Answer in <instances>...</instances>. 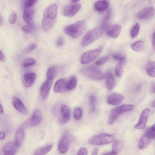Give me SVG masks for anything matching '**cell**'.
Segmentation results:
<instances>
[{
    "instance_id": "6da1fadb",
    "label": "cell",
    "mask_w": 155,
    "mask_h": 155,
    "mask_svg": "<svg viewBox=\"0 0 155 155\" xmlns=\"http://www.w3.org/2000/svg\"><path fill=\"white\" fill-rule=\"evenodd\" d=\"M57 15V6L56 4L51 5L45 9L41 23V27L43 30L48 31L52 28Z\"/></svg>"
},
{
    "instance_id": "7a4b0ae2",
    "label": "cell",
    "mask_w": 155,
    "mask_h": 155,
    "mask_svg": "<svg viewBox=\"0 0 155 155\" xmlns=\"http://www.w3.org/2000/svg\"><path fill=\"white\" fill-rule=\"evenodd\" d=\"M109 25L107 22H103L100 25L88 31L84 37L81 45L87 46L98 39L106 31Z\"/></svg>"
},
{
    "instance_id": "3957f363",
    "label": "cell",
    "mask_w": 155,
    "mask_h": 155,
    "mask_svg": "<svg viewBox=\"0 0 155 155\" xmlns=\"http://www.w3.org/2000/svg\"><path fill=\"white\" fill-rule=\"evenodd\" d=\"M84 21H79L73 24L66 26L64 28V32L73 38H78L84 32L86 28Z\"/></svg>"
},
{
    "instance_id": "277c9868",
    "label": "cell",
    "mask_w": 155,
    "mask_h": 155,
    "mask_svg": "<svg viewBox=\"0 0 155 155\" xmlns=\"http://www.w3.org/2000/svg\"><path fill=\"white\" fill-rule=\"evenodd\" d=\"M115 139V136L113 134L101 133L91 137L88 140V142L92 145H102L110 143Z\"/></svg>"
},
{
    "instance_id": "5b68a950",
    "label": "cell",
    "mask_w": 155,
    "mask_h": 155,
    "mask_svg": "<svg viewBox=\"0 0 155 155\" xmlns=\"http://www.w3.org/2000/svg\"><path fill=\"white\" fill-rule=\"evenodd\" d=\"M133 108V105L131 104H123L114 108L112 110L108 119V124H113L121 114L131 110Z\"/></svg>"
},
{
    "instance_id": "8992f818",
    "label": "cell",
    "mask_w": 155,
    "mask_h": 155,
    "mask_svg": "<svg viewBox=\"0 0 155 155\" xmlns=\"http://www.w3.org/2000/svg\"><path fill=\"white\" fill-rule=\"evenodd\" d=\"M81 72L85 75L95 80H101L103 79L104 77V75L102 71L94 66L84 68L81 69Z\"/></svg>"
},
{
    "instance_id": "52a82bcc",
    "label": "cell",
    "mask_w": 155,
    "mask_h": 155,
    "mask_svg": "<svg viewBox=\"0 0 155 155\" xmlns=\"http://www.w3.org/2000/svg\"><path fill=\"white\" fill-rule=\"evenodd\" d=\"M102 49V47L98 48L88 51L81 56V62L82 64L90 63L96 59L99 56Z\"/></svg>"
},
{
    "instance_id": "ba28073f",
    "label": "cell",
    "mask_w": 155,
    "mask_h": 155,
    "mask_svg": "<svg viewBox=\"0 0 155 155\" xmlns=\"http://www.w3.org/2000/svg\"><path fill=\"white\" fill-rule=\"evenodd\" d=\"M72 138L74 137L68 134H65L62 135L59 140L58 145V150L61 153H64L68 151L70 142Z\"/></svg>"
},
{
    "instance_id": "9c48e42d",
    "label": "cell",
    "mask_w": 155,
    "mask_h": 155,
    "mask_svg": "<svg viewBox=\"0 0 155 155\" xmlns=\"http://www.w3.org/2000/svg\"><path fill=\"white\" fill-rule=\"evenodd\" d=\"M42 116L40 110L36 109L35 110L31 117L26 121L23 124L24 127L35 126L41 121Z\"/></svg>"
},
{
    "instance_id": "30bf717a",
    "label": "cell",
    "mask_w": 155,
    "mask_h": 155,
    "mask_svg": "<svg viewBox=\"0 0 155 155\" xmlns=\"http://www.w3.org/2000/svg\"><path fill=\"white\" fill-rule=\"evenodd\" d=\"M54 78H47L43 83L40 89V95L41 99L45 100L48 97L52 85Z\"/></svg>"
},
{
    "instance_id": "8fae6325",
    "label": "cell",
    "mask_w": 155,
    "mask_h": 155,
    "mask_svg": "<svg viewBox=\"0 0 155 155\" xmlns=\"http://www.w3.org/2000/svg\"><path fill=\"white\" fill-rule=\"evenodd\" d=\"M150 112V109L148 108H145L143 110L140 114L137 123L135 125V127L136 128L142 129L145 128Z\"/></svg>"
},
{
    "instance_id": "7c38bea8",
    "label": "cell",
    "mask_w": 155,
    "mask_h": 155,
    "mask_svg": "<svg viewBox=\"0 0 155 155\" xmlns=\"http://www.w3.org/2000/svg\"><path fill=\"white\" fill-rule=\"evenodd\" d=\"M18 148L15 141H10L4 145L2 152L4 155H14L16 153Z\"/></svg>"
},
{
    "instance_id": "4fadbf2b",
    "label": "cell",
    "mask_w": 155,
    "mask_h": 155,
    "mask_svg": "<svg viewBox=\"0 0 155 155\" xmlns=\"http://www.w3.org/2000/svg\"><path fill=\"white\" fill-rule=\"evenodd\" d=\"M61 115L60 123L62 124H65L69 121L71 116L70 110L69 107L65 104L62 105L60 108Z\"/></svg>"
},
{
    "instance_id": "5bb4252c",
    "label": "cell",
    "mask_w": 155,
    "mask_h": 155,
    "mask_svg": "<svg viewBox=\"0 0 155 155\" xmlns=\"http://www.w3.org/2000/svg\"><path fill=\"white\" fill-rule=\"evenodd\" d=\"M121 29V27L119 25H109L106 30V34L112 38H116L119 36Z\"/></svg>"
},
{
    "instance_id": "9a60e30c",
    "label": "cell",
    "mask_w": 155,
    "mask_h": 155,
    "mask_svg": "<svg viewBox=\"0 0 155 155\" xmlns=\"http://www.w3.org/2000/svg\"><path fill=\"white\" fill-rule=\"evenodd\" d=\"M154 12L155 10L153 7H146L138 13L137 16L140 19H148L151 18L153 15Z\"/></svg>"
},
{
    "instance_id": "2e32d148",
    "label": "cell",
    "mask_w": 155,
    "mask_h": 155,
    "mask_svg": "<svg viewBox=\"0 0 155 155\" xmlns=\"http://www.w3.org/2000/svg\"><path fill=\"white\" fill-rule=\"evenodd\" d=\"M81 8V5L79 4L68 5L64 10V15L67 17H72L77 13Z\"/></svg>"
},
{
    "instance_id": "e0dca14e",
    "label": "cell",
    "mask_w": 155,
    "mask_h": 155,
    "mask_svg": "<svg viewBox=\"0 0 155 155\" xmlns=\"http://www.w3.org/2000/svg\"><path fill=\"white\" fill-rule=\"evenodd\" d=\"M34 13L33 6L24 7L23 16L24 21L27 24L32 22Z\"/></svg>"
},
{
    "instance_id": "ac0fdd59",
    "label": "cell",
    "mask_w": 155,
    "mask_h": 155,
    "mask_svg": "<svg viewBox=\"0 0 155 155\" xmlns=\"http://www.w3.org/2000/svg\"><path fill=\"white\" fill-rule=\"evenodd\" d=\"M36 77V74L34 73H28L24 74L23 82L25 86L28 88L31 87L34 84Z\"/></svg>"
},
{
    "instance_id": "d6986e66",
    "label": "cell",
    "mask_w": 155,
    "mask_h": 155,
    "mask_svg": "<svg viewBox=\"0 0 155 155\" xmlns=\"http://www.w3.org/2000/svg\"><path fill=\"white\" fill-rule=\"evenodd\" d=\"M124 99V97L121 94L115 93L108 96L107 99V101L110 104L117 105L121 103Z\"/></svg>"
},
{
    "instance_id": "ffe728a7",
    "label": "cell",
    "mask_w": 155,
    "mask_h": 155,
    "mask_svg": "<svg viewBox=\"0 0 155 155\" xmlns=\"http://www.w3.org/2000/svg\"><path fill=\"white\" fill-rule=\"evenodd\" d=\"M13 105L16 110L19 113L23 114H26L28 111L25 105L18 98L14 97L12 98Z\"/></svg>"
},
{
    "instance_id": "44dd1931",
    "label": "cell",
    "mask_w": 155,
    "mask_h": 155,
    "mask_svg": "<svg viewBox=\"0 0 155 155\" xmlns=\"http://www.w3.org/2000/svg\"><path fill=\"white\" fill-rule=\"evenodd\" d=\"M68 81L65 80L61 79L55 82L54 87V90L56 93H61L65 91L67 89Z\"/></svg>"
},
{
    "instance_id": "7402d4cb",
    "label": "cell",
    "mask_w": 155,
    "mask_h": 155,
    "mask_svg": "<svg viewBox=\"0 0 155 155\" xmlns=\"http://www.w3.org/2000/svg\"><path fill=\"white\" fill-rule=\"evenodd\" d=\"M25 137V134L23 127L19 128L16 131L15 137V142L19 147L23 142Z\"/></svg>"
},
{
    "instance_id": "603a6c76",
    "label": "cell",
    "mask_w": 155,
    "mask_h": 155,
    "mask_svg": "<svg viewBox=\"0 0 155 155\" xmlns=\"http://www.w3.org/2000/svg\"><path fill=\"white\" fill-rule=\"evenodd\" d=\"M106 86L107 89L110 90L114 87L115 80L113 74L110 71H108L106 74Z\"/></svg>"
},
{
    "instance_id": "cb8c5ba5",
    "label": "cell",
    "mask_w": 155,
    "mask_h": 155,
    "mask_svg": "<svg viewBox=\"0 0 155 155\" xmlns=\"http://www.w3.org/2000/svg\"><path fill=\"white\" fill-rule=\"evenodd\" d=\"M151 140L145 133L139 140L138 143L139 148L141 149L145 148L150 143Z\"/></svg>"
},
{
    "instance_id": "d4e9b609",
    "label": "cell",
    "mask_w": 155,
    "mask_h": 155,
    "mask_svg": "<svg viewBox=\"0 0 155 155\" xmlns=\"http://www.w3.org/2000/svg\"><path fill=\"white\" fill-rule=\"evenodd\" d=\"M109 6V3L107 1L99 0L95 3L94 8L97 11L102 12L107 9Z\"/></svg>"
},
{
    "instance_id": "484cf974",
    "label": "cell",
    "mask_w": 155,
    "mask_h": 155,
    "mask_svg": "<svg viewBox=\"0 0 155 155\" xmlns=\"http://www.w3.org/2000/svg\"><path fill=\"white\" fill-rule=\"evenodd\" d=\"M146 70L147 74L152 78H155V62L152 61L147 64Z\"/></svg>"
},
{
    "instance_id": "4316f807",
    "label": "cell",
    "mask_w": 155,
    "mask_h": 155,
    "mask_svg": "<svg viewBox=\"0 0 155 155\" xmlns=\"http://www.w3.org/2000/svg\"><path fill=\"white\" fill-rule=\"evenodd\" d=\"M131 48L137 52H141L145 48V44L143 41H138L133 43L131 45Z\"/></svg>"
},
{
    "instance_id": "83f0119b",
    "label": "cell",
    "mask_w": 155,
    "mask_h": 155,
    "mask_svg": "<svg viewBox=\"0 0 155 155\" xmlns=\"http://www.w3.org/2000/svg\"><path fill=\"white\" fill-rule=\"evenodd\" d=\"M53 145L50 144L36 150L34 153V155H45L49 152L52 149Z\"/></svg>"
},
{
    "instance_id": "f1b7e54d",
    "label": "cell",
    "mask_w": 155,
    "mask_h": 155,
    "mask_svg": "<svg viewBox=\"0 0 155 155\" xmlns=\"http://www.w3.org/2000/svg\"><path fill=\"white\" fill-rule=\"evenodd\" d=\"M122 142L120 140H116L113 144L112 152L114 155L118 154L121 150L123 147Z\"/></svg>"
},
{
    "instance_id": "f546056e",
    "label": "cell",
    "mask_w": 155,
    "mask_h": 155,
    "mask_svg": "<svg viewBox=\"0 0 155 155\" xmlns=\"http://www.w3.org/2000/svg\"><path fill=\"white\" fill-rule=\"evenodd\" d=\"M36 29V25L32 22L27 24L24 25L22 28V30L24 32L28 34L33 33Z\"/></svg>"
},
{
    "instance_id": "4dcf8cb0",
    "label": "cell",
    "mask_w": 155,
    "mask_h": 155,
    "mask_svg": "<svg viewBox=\"0 0 155 155\" xmlns=\"http://www.w3.org/2000/svg\"><path fill=\"white\" fill-rule=\"evenodd\" d=\"M77 83V78L75 75L71 76L69 81H68L67 89L71 90L74 89L76 87Z\"/></svg>"
},
{
    "instance_id": "1f68e13d",
    "label": "cell",
    "mask_w": 155,
    "mask_h": 155,
    "mask_svg": "<svg viewBox=\"0 0 155 155\" xmlns=\"http://www.w3.org/2000/svg\"><path fill=\"white\" fill-rule=\"evenodd\" d=\"M140 26L139 23H136L132 28L130 32V36L132 38H136L138 34Z\"/></svg>"
},
{
    "instance_id": "d6a6232c",
    "label": "cell",
    "mask_w": 155,
    "mask_h": 155,
    "mask_svg": "<svg viewBox=\"0 0 155 155\" xmlns=\"http://www.w3.org/2000/svg\"><path fill=\"white\" fill-rule=\"evenodd\" d=\"M74 117L76 120H80L82 116V111L81 109L78 107H76L73 112Z\"/></svg>"
},
{
    "instance_id": "836d02e7",
    "label": "cell",
    "mask_w": 155,
    "mask_h": 155,
    "mask_svg": "<svg viewBox=\"0 0 155 155\" xmlns=\"http://www.w3.org/2000/svg\"><path fill=\"white\" fill-rule=\"evenodd\" d=\"M145 133L151 139L155 137V124L147 128Z\"/></svg>"
},
{
    "instance_id": "e575fe53",
    "label": "cell",
    "mask_w": 155,
    "mask_h": 155,
    "mask_svg": "<svg viewBox=\"0 0 155 155\" xmlns=\"http://www.w3.org/2000/svg\"><path fill=\"white\" fill-rule=\"evenodd\" d=\"M123 63L119 62L116 66L115 69V74L116 76L120 77L121 76L123 73Z\"/></svg>"
},
{
    "instance_id": "d590c367",
    "label": "cell",
    "mask_w": 155,
    "mask_h": 155,
    "mask_svg": "<svg viewBox=\"0 0 155 155\" xmlns=\"http://www.w3.org/2000/svg\"><path fill=\"white\" fill-rule=\"evenodd\" d=\"M57 71V69L55 67L52 66L49 68L47 72V78H54Z\"/></svg>"
},
{
    "instance_id": "8d00e7d4",
    "label": "cell",
    "mask_w": 155,
    "mask_h": 155,
    "mask_svg": "<svg viewBox=\"0 0 155 155\" xmlns=\"http://www.w3.org/2000/svg\"><path fill=\"white\" fill-rule=\"evenodd\" d=\"M36 63V61L35 59L31 58H29L25 59L23 63L24 67H26L35 65Z\"/></svg>"
},
{
    "instance_id": "74e56055",
    "label": "cell",
    "mask_w": 155,
    "mask_h": 155,
    "mask_svg": "<svg viewBox=\"0 0 155 155\" xmlns=\"http://www.w3.org/2000/svg\"><path fill=\"white\" fill-rule=\"evenodd\" d=\"M113 58L115 60L119 61V62L124 63L126 60L124 55L120 53H116L113 55Z\"/></svg>"
},
{
    "instance_id": "f35d334b",
    "label": "cell",
    "mask_w": 155,
    "mask_h": 155,
    "mask_svg": "<svg viewBox=\"0 0 155 155\" xmlns=\"http://www.w3.org/2000/svg\"><path fill=\"white\" fill-rule=\"evenodd\" d=\"M96 98L94 95L91 96L90 98V102L91 109L92 111H94L95 109L96 104Z\"/></svg>"
},
{
    "instance_id": "ab89813d",
    "label": "cell",
    "mask_w": 155,
    "mask_h": 155,
    "mask_svg": "<svg viewBox=\"0 0 155 155\" xmlns=\"http://www.w3.org/2000/svg\"><path fill=\"white\" fill-rule=\"evenodd\" d=\"M17 20V15L14 12H12L9 18L8 21L12 24H14Z\"/></svg>"
},
{
    "instance_id": "60d3db41",
    "label": "cell",
    "mask_w": 155,
    "mask_h": 155,
    "mask_svg": "<svg viewBox=\"0 0 155 155\" xmlns=\"http://www.w3.org/2000/svg\"><path fill=\"white\" fill-rule=\"evenodd\" d=\"M38 0H25L24 7H32L37 3Z\"/></svg>"
},
{
    "instance_id": "b9f144b4",
    "label": "cell",
    "mask_w": 155,
    "mask_h": 155,
    "mask_svg": "<svg viewBox=\"0 0 155 155\" xmlns=\"http://www.w3.org/2000/svg\"><path fill=\"white\" fill-rule=\"evenodd\" d=\"M108 60V57L107 56H104L101 57L97 60L95 64L97 65H101L106 63Z\"/></svg>"
},
{
    "instance_id": "7bdbcfd3",
    "label": "cell",
    "mask_w": 155,
    "mask_h": 155,
    "mask_svg": "<svg viewBox=\"0 0 155 155\" xmlns=\"http://www.w3.org/2000/svg\"><path fill=\"white\" fill-rule=\"evenodd\" d=\"M88 154V151L85 147H82L78 150L77 154L79 155H87Z\"/></svg>"
},
{
    "instance_id": "ee69618b",
    "label": "cell",
    "mask_w": 155,
    "mask_h": 155,
    "mask_svg": "<svg viewBox=\"0 0 155 155\" xmlns=\"http://www.w3.org/2000/svg\"><path fill=\"white\" fill-rule=\"evenodd\" d=\"M64 43L63 38L62 37H60L57 40L56 44L58 46H61Z\"/></svg>"
},
{
    "instance_id": "f6af8a7d",
    "label": "cell",
    "mask_w": 155,
    "mask_h": 155,
    "mask_svg": "<svg viewBox=\"0 0 155 155\" xmlns=\"http://www.w3.org/2000/svg\"><path fill=\"white\" fill-rule=\"evenodd\" d=\"M36 46V45L35 43L32 44L28 47L27 50L28 51H31L35 49Z\"/></svg>"
},
{
    "instance_id": "bcb514c9",
    "label": "cell",
    "mask_w": 155,
    "mask_h": 155,
    "mask_svg": "<svg viewBox=\"0 0 155 155\" xmlns=\"http://www.w3.org/2000/svg\"><path fill=\"white\" fill-rule=\"evenodd\" d=\"M5 57L3 52L1 50L0 51V60L2 61L3 62L5 60Z\"/></svg>"
},
{
    "instance_id": "7dc6e473",
    "label": "cell",
    "mask_w": 155,
    "mask_h": 155,
    "mask_svg": "<svg viewBox=\"0 0 155 155\" xmlns=\"http://www.w3.org/2000/svg\"><path fill=\"white\" fill-rule=\"evenodd\" d=\"M152 46L154 50H155V31H154L153 37Z\"/></svg>"
},
{
    "instance_id": "c3c4849f",
    "label": "cell",
    "mask_w": 155,
    "mask_h": 155,
    "mask_svg": "<svg viewBox=\"0 0 155 155\" xmlns=\"http://www.w3.org/2000/svg\"><path fill=\"white\" fill-rule=\"evenodd\" d=\"M5 133L3 131H1L0 133V140H1L4 139L5 138Z\"/></svg>"
},
{
    "instance_id": "681fc988",
    "label": "cell",
    "mask_w": 155,
    "mask_h": 155,
    "mask_svg": "<svg viewBox=\"0 0 155 155\" xmlns=\"http://www.w3.org/2000/svg\"><path fill=\"white\" fill-rule=\"evenodd\" d=\"M98 152V149L97 148H95L93 150L92 155H96L97 154Z\"/></svg>"
},
{
    "instance_id": "f907efd6",
    "label": "cell",
    "mask_w": 155,
    "mask_h": 155,
    "mask_svg": "<svg viewBox=\"0 0 155 155\" xmlns=\"http://www.w3.org/2000/svg\"><path fill=\"white\" fill-rule=\"evenodd\" d=\"M0 112L1 114H2L3 113V107H2L1 104H0Z\"/></svg>"
},
{
    "instance_id": "816d5d0a",
    "label": "cell",
    "mask_w": 155,
    "mask_h": 155,
    "mask_svg": "<svg viewBox=\"0 0 155 155\" xmlns=\"http://www.w3.org/2000/svg\"><path fill=\"white\" fill-rule=\"evenodd\" d=\"M103 155H114L113 152H106L104 153H103Z\"/></svg>"
},
{
    "instance_id": "f5cc1de1",
    "label": "cell",
    "mask_w": 155,
    "mask_h": 155,
    "mask_svg": "<svg viewBox=\"0 0 155 155\" xmlns=\"http://www.w3.org/2000/svg\"><path fill=\"white\" fill-rule=\"evenodd\" d=\"M152 105L153 107H155V100L152 102Z\"/></svg>"
},
{
    "instance_id": "db71d44e",
    "label": "cell",
    "mask_w": 155,
    "mask_h": 155,
    "mask_svg": "<svg viewBox=\"0 0 155 155\" xmlns=\"http://www.w3.org/2000/svg\"><path fill=\"white\" fill-rule=\"evenodd\" d=\"M2 17L1 16H0V25H1L3 21H2Z\"/></svg>"
},
{
    "instance_id": "11a10c76",
    "label": "cell",
    "mask_w": 155,
    "mask_h": 155,
    "mask_svg": "<svg viewBox=\"0 0 155 155\" xmlns=\"http://www.w3.org/2000/svg\"><path fill=\"white\" fill-rule=\"evenodd\" d=\"M152 91L153 93H155V85L153 87Z\"/></svg>"
},
{
    "instance_id": "9f6ffc18",
    "label": "cell",
    "mask_w": 155,
    "mask_h": 155,
    "mask_svg": "<svg viewBox=\"0 0 155 155\" xmlns=\"http://www.w3.org/2000/svg\"><path fill=\"white\" fill-rule=\"evenodd\" d=\"M71 0L73 2H78L80 0Z\"/></svg>"
},
{
    "instance_id": "6f0895ef",
    "label": "cell",
    "mask_w": 155,
    "mask_h": 155,
    "mask_svg": "<svg viewBox=\"0 0 155 155\" xmlns=\"http://www.w3.org/2000/svg\"><path fill=\"white\" fill-rule=\"evenodd\" d=\"M104 0L107 1V0Z\"/></svg>"
}]
</instances>
